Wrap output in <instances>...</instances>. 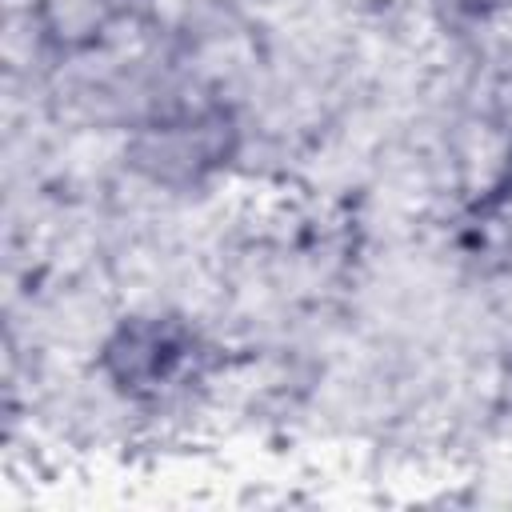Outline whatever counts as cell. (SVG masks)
<instances>
[{"label": "cell", "instance_id": "obj_1", "mask_svg": "<svg viewBox=\"0 0 512 512\" xmlns=\"http://www.w3.org/2000/svg\"><path fill=\"white\" fill-rule=\"evenodd\" d=\"M232 144L236 128L224 112H176L132 140V164L156 184H196L232 156Z\"/></svg>", "mask_w": 512, "mask_h": 512}, {"label": "cell", "instance_id": "obj_2", "mask_svg": "<svg viewBox=\"0 0 512 512\" xmlns=\"http://www.w3.org/2000/svg\"><path fill=\"white\" fill-rule=\"evenodd\" d=\"M196 356V340L180 320L168 316H136L124 320L104 340V372L128 396H160L168 392Z\"/></svg>", "mask_w": 512, "mask_h": 512}, {"label": "cell", "instance_id": "obj_3", "mask_svg": "<svg viewBox=\"0 0 512 512\" xmlns=\"http://www.w3.org/2000/svg\"><path fill=\"white\" fill-rule=\"evenodd\" d=\"M468 8H476V12H504V8H512V0H468Z\"/></svg>", "mask_w": 512, "mask_h": 512}, {"label": "cell", "instance_id": "obj_4", "mask_svg": "<svg viewBox=\"0 0 512 512\" xmlns=\"http://www.w3.org/2000/svg\"><path fill=\"white\" fill-rule=\"evenodd\" d=\"M500 396H504V404L512 408V356H508V364H504V376H500Z\"/></svg>", "mask_w": 512, "mask_h": 512}, {"label": "cell", "instance_id": "obj_5", "mask_svg": "<svg viewBox=\"0 0 512 512\" xmlns=\"http://www.w3.org/2000/svg\"><path fill=\"white\" fill-rule=\"evenodd\" d=\"M504 184H508V188H512V156H508V180H504Z\"/></svg>", "mask_w": 512, "mask_h": 512}]
</instances>
